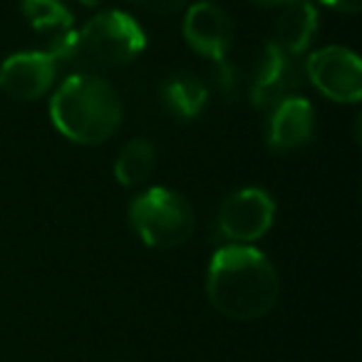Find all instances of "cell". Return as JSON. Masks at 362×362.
<instances>
[{"label": "cell", "instance_id": "cell-1", "mask_svg": "<svg viewBox=\"0 0 362 362\" xmlns=\"http://www.w3.org/2000/svg\"><path fill=\"white\" fill-rule=\"evenodd\" d=\"M206 293L221 315L251 322L276 308L281 281L266 253L231 243L214 253L206 273Z\"/></svg>", "mask_w": 362, "mask_h": 362}, {"label": "cell", "instance_id": "cell-2", "mask_svg": "<svg viewBox=\"0 0 362 362\" xmlns=\"http://www.w3.org/2000/svg\"><path fill=\"white\" fill-rule=\"evenodd\" d=\"M122 100L97 75H72L50 100V117L65 139L82 146L107 141L122 124Z\"/></svg>", "mask_w": 362, "mask_h": 362}, {"label": "cell", "instance_id": "cell-3", "mask_svg": "<svg viewBox=\"0 0 362 362\" xmlns=\"http://www.w3.org/2000/svg\"><path fill=\"white\" fill-rule=\"evenodd\" d=\"M129 221L136 236L151 248L171 251L194 236L197 216L181 194L164 187L146 189L129 204Z\"/></svg>", "mask_w": 362, "mask_h": 362}, {"label": "cell", "instance_id": "cell-4", "mask_svg": "<svg viewBox=\"0 0 362 362\" xmlns=\"http://www.w3.org/2000/svg\"><path fill=\"white\" fill-rule=\"evenodd\" d=\"M146 47V35L132 16L105 11L77 33V57L87 65L117 67L132 62Z\"/></svg>", "mask_w": 362, "mask_h": 362}, {"label": "cell", "instance_id": "cell-5", "mask_svg": "<svg viewBox=\"0 0 362 362\" xmlns=\"http://www.w3.org/2000/svg\"><path fill=\"white\" fill-rule=\"evenodd\" d=\"M305 75L327 100L355 105L362 97V65L352 50L340 45L322 47L305 60Z\"/></svg>", "mask_w": 362, "mask_h": 362}, {"label": "cell", "instance_id": "cell-6", "mask_svg": "<svg viewBox=\"0 0 362 362\" xmlns=\"http://www.w3.org/2000/svg\"><path fill=\"white\" fill-rule=\"evenodd\" d=\"M276 218V204L268 197V192L256 187L238 189L218 211V228L231 243L248 246L268 233Z\"/></svg>", "mask_w": 362, "mask_h": 362}, {"label": "cell", "instance_id": "cell-7", "mask_svg": "<svg viewBox=\"0 0 362 362\" xmlns=\"http://www.w3.org/2000/svg\"><path fill=\"white\" fill-rule=\"evenodd\" d=\"M303 85V67L298 62V55H291L283 47H278L273 40H268L261 47L256 70L251 80V102L258 110L276 107L281 100L293 97Z\"/></svg>", "mask_w": 362, "mask_h": 362}, {"label": "cell", "instance_id": "cell-8", "mask_svg": "<svg viewBox=\"0 0 362 362\" xmlns=\"http://www.w3.org/2000/svg\"><path fill=\"white\" fill-rule=\"evenodd\" d=\"M184 37L199 55L211 57L214 62H223L233 42V23L216 3L199 0L189 6L184 16Z\"/></svg>", "mask_w": 362, "mask_h": 362}, {"label": "cell", "instance_id": "cell-9", "mask_svg": "<svg viewBox=\"0 0 362 362\" xmlns=\"http://www.w3.org/2000/svg\"><path fill=\"white\" fill-rule=\"evenodd\" d=\"M57 77V62L47 52H18L0 65V90L11 100H40Z\"/></svg>", "mask_w": 362, "mask_h": 362}, {"label": "cell", "instance_id": "cell-10", "mask_svg": "<svg viewBox=\"0 0 362 362\" xmlns=\"http://www.w3.org/2000/svg\"><path fill=\"white\" fill-rule=\"evenodd\" d=\"M315 136V110L305 97H286L271 112L268 119V146L273 151H298Z\"/></svg>", "mask_w": 362, "mask_h": 362}, {"label": "cell", "instance_id": "cell-11", "mask_svg": "<svg viewBox=\"0 0 362 362\" xmlns=\"http://www.w3.org/2000/svg\"><path fill=\"white\" fill-rule=\"evenodd\" d=\"M317 33V11L308 0H288L276 23V45L291 55H300Z\"/></svg>", "mask_w": 362, "mask_h": 362}, {"label": "cell", "instance_id": "cell-12", "mask_svg": "<svg viewBox=\"0 0 362 362\" xmlns=\"http://www.w3.org/2000/svg\"><path fill=\"white\" fill-rule=\"evenodd\" d=\"M161 95L171 115L181 119H194L209 102L206 85L194 75H174L171 80H166Z\"/></svg>", "mask_w": 362, "mask_h": 362}, {"label": "cell", "instance_id": "cell-13", "mask_svg": "<svg viewBox=\"0 0 362 362\" xmlns=\"http://www.w3.org/2000/svg\"><path fill=\"white\" fill-rule=\"evenodd\" d=\"M156 164V151L149 139H132L119 151L115 164V176L122 187H139L151 176Z\"/></svg>", "mask_w": 362, "mask_h": 362}, {"label": "cell", "instance_id": "cell-14", "mask_svg": "<svg viewBox=\"0 0 362 362\" xmlns=\"http://www.w3.org/2000/svg\"><path fill=\"white\" fill-rule=\"evenodd\" d=\"M23 16L35 30H72V13L60 0H23Z\"/></svg>", "mask_w": 362, "mask_h": 362}, {"label": "cell", "instance_id": "cell-15", "mask_svg": "<svg viewBox=\"0 0 362 362\" xmlns=\"http://www.w3.org/2000/svg\"><path fill=\"white\" fill-rule=\"evenodd\" d=\"M141 8L151 13H159V16H171V13H179L189 6V0H134Z\"/></svg>", "mask_w": 362, "mask_h": 362}, {"label": "cell", "instance_id": "cell-16", "mask_svg": "<svg viewBox=\"0 0 362 362\" xmlns=\"http://www.w3.org/2000/svg\"><path fill=\"white\" fill-rule=\"evenodd\" d=\"M322 3L337 13H347V16H355L362 8V0H322Z\"/></svg>", "mask_w": 362, "mask_h": 362}, {"label": "cell", "instance_id": "cell-17", "mask_svg": "<svg viewBox=\"0 0 362 362\" xmlns=\"http://www.w3.org/2000/svg\"><path fill=\"white\" fill-rule=\"evenodd\" d=\"M251 3L258 8H281L283 3H288V0H251Z\"/></svg>", "mask_w": 362, "mask_h": 362}, {"label": "cell", "instance_id": "cell-18", "mask_svg": "<svg viewBox=\"0 0 362 362\" xmlns=\"http://www.w3.org/2000/svg\"><path fill=\"white\" fill-rule=\"evenodd\" d=\"M82 6H90V8H95V6H100L102 0H80Z\"/></svg>", "mask_w": 362, "mask_h": 362}]
</instances>
